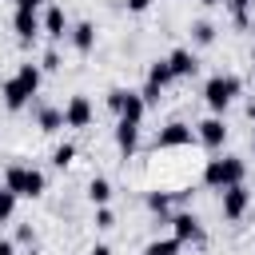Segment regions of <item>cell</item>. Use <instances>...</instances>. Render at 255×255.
Masks as SVG:
<instances>
[{
    "mask_svg": "<svg viewBox=\"0 0 255 255\" xmlns=\"http://www.w3.org/2000/svg\"><path fill=\"white\" fill-rule=\"evenodd\" d=\"M40 80H44V68H40V64H32V60L20 64L16 76L0 84V92H4V108H8V112H20V108L40 92Z\"/></svg>",
    "mask_w": 255,
    "mask_h": 255,
    "instance_id": "obj_1",
    "label": "cell"
},
{
    "mask_svg": "<svg viewBox=\"0 0 255 255\" xmlns=\"http://www.w3.org/2000/svg\"><path fill=\"white\" fill-rule=\"evenodd\" d=\"M247 179V163L239 159V155H215V159H207V167H203V183L211 187V191H227V187H235V183H243Z\"/></svg>",
    "mask_w": 255,
    "mask_h": 255,
    "instance_id": "obj_2",
    "label": "cell"
},
{
    "mask_svg": "<svg viewBox=\"0 0 255 255\" xmlns=\"http://www.w3.org/2000/svg\"><path fill=\"white\" fill-rule=\"evenodd\" d=\"M4 187H8V191H16L20 199H40V195H44V187H48V179H44V171H40V167L8 163V167H4Z\"/></svg>",
    "mask_w": 255,
    "mask_h": 255,
    "instance_id": "obj_3",
    "label": "cell"
},
{
    "mask_svg": "<svg viewBox=\"0 0 255 255\" xmlns=\"http://www.w3.org/2000/svg\"><path fill=\"white\" fill-rule=\"evenodd\" d=\"M235 96H239V76H231V72H219V76H211L203 84V104L211 108V116L227 112Z\"/></svg>",
    "mask_w": 255,
    "mask_h": 255,
    "instance_id": "obj_4",
    "label": "cell"
},
{
    "mask_svg": "<svg viewBox=\"0 0 255 255\" xmlns=\"http://www.w3.org/2000/svg\"><path fill=\"white\" fill-rule=\"evenodd\" d=\"M191 139H195V128H187V124H179V120H175V124L159 128L151 143H155V151H171V147H187Z\"/></svg>",
    "mask_w": 255,
    "mask_h": 255,
    "instance_id": "obj_5",
    "label": "cell"
},
{
    "mask_svg": "<svg viewBox=\"0 0 255 255\" xmlns=\"http://www.w3.org/2000/svg\"><path fill=\"white\" fill-rule=\"evenodd\" d=\"M195 139H199L203 147L219 151V147L227 143V124H223L219 116H207V120H199V124H195Z\"/></svg>",
    "mask_w": 255,
    "mask_h": 255,
    "instance_id": "obj_6",
    "label": "cell"
},
{
    "mask_svg": "<svg viewBox=\"0 0 255 255\" xmlns=\"http://www.w3.org/2000/svg\"><path fill=\"white\" fill-rule=\"evenodd\" d=\"M247 203H251V191H247L243 183H235V187L219 191V211H223V219H243Z\"/></svg>",
    "mask_w": 255,
    "mask_h": 255,
    "instance_id": "obj_7",
    "label": "cell"
},
{
    "mask_svg": "<svg viewBox=\"0 0 255 255\" xmlns=\"http://www.w3.org/2000/svg\"><path fill=\"white\" fill-rule=\"evenodd\" d=\"M167 223H171V235H175L179 243H199V239H203V227H199V219H195L191 211H175Z\"/></svg>",
    "mask_w": 255,
    "mask_h": 255,
    "instance_id": "obj_8",
    "label": "cell"
},
{
    "mask_svg": "<svg viewBox=\"0 0 255 255\" xmlns=\"http://www.w3.org/2000/svg\"><path fill=\"white\" fill-rule=\"evenodd\" d=\"M92 124V100L88 96H72L64 104V128H88Z\"/></svg>",
    "mask_w": 255,
    "mask_h": 255,
    "instance_id": "obj_9",
    "label": "cell"
},
{
    "mask_svg": "<svg viewBox=\"0 0 255 255\" xmlns=\"http://www.w3.org/2000/svg\"><path fill=\"white\" fill-rule=\"evenodd\" d=\"M167 68H171V76H175V80H191V76L199 72V60H195V52H191V48H175V52L167 56Z\"/></svg>",
    "mask_w": 255,
    "mask_h": 255,
    "instance_id": "obj_10",
    "label": "cell"
},
{
    "mask_svg": "<svg viewBox=\"0 0 255 255\" xmlns=\"http://www.w3.org/2000/svg\"><path fill=\"white\" fill-rule=\"evenodd\" d=\"M12 28H16L20 44H32V40H36V32L44 28V20H40L36 12H24V8H16V16H12Z\"/></svg>",
    "mask_w": 255,
    "mask_h": 255,
    "instance_id": "obj_11",
    "label": "cell"
},
{
    "mask_svg": "<svg viewBox=\"0 0 255 255\" xmlns=\"http://www.w3.org/2000/svg\"><path fill=\"white\" fill-rule=\"evenodd\" d=\"M116 147H120V155H124V159H128V155H135V147H139V124L120 120V124H116Z\"/></svg>",
    "mask_w": 255,
    "mask_h": 255,
    "instance_id": "obj_12",
    "label": "cell"
},
{
    "mask_svg": "<svg viewBox=\"0 0 255 255\" xmlns=\"http://www.w3.org/2000/svg\"><path fill=\"white\" fill-rule=\"evenodd\" d=\"M44 32H48V40H64L72 28H68V16H64V8L60 4H52L48 12H44Z\"/></svg>",
    "mask_w": 255,
    "mask_h": 255,
    "instance_id": "obj_13",
    "label": "cell"
},
{
    "mask_svg": "<svg viewBox=\"0 0 255 255\" xmlns=\"http://www.w3.org/2000/svg\"><path fill=\"white\" fill-rule=\"evenodd\" d=\"M68 40H72V48H76V52H92V48H96V24H92V20L72 24Z\"/></svg>",
    "mask_w": 255,
    "mask_h": 255,
    "instance_id": "obj_14",
    "label": "cell"
},
{
    "mask_svg": "<svg viewBox=\"0 0 255 255\" xmlns=\"http://www.w3.org/2000/svg\"><path fill=\"white\" fill-rule=\"evenodd\" d=\"M143 112H147L143 96H139V92H128V96H124V108H120V120H128V124H143Z\"/></svg>",
    "mask_w": 255,
    "mask_h": 255,
    "instance_id": "obj_15",
    "label": "cell"
},
{
    "mask_svg": "<svg viewBox=\"0 0 255 255\" xmlns=\"http://www.w3.org/2000/svg\"><path fill=\"white\" fill-rule=\"evenodd\" d=\"M36 124H40V131H60L64 128V108H40L36 112Z\"/></svg>",
    "mask_w": 255,
    "mask_h": 255,
    "instance_id": "obj_16",
    "label": "cell"
},
{
    "mask_svg": "<svg viewBox=\"0 0 255 255\" xmlns=\"http://www.w3.org/2000/svg\"><path fill=\"white\" fill-rule=\"evenodd\" d=\"M88 199H92L96 207H108V199H112V183H108L104 175H92V179H88Z\"/></svg>",
    "mask_w": 255,
    "mask_h": 255,
    "instance_id": "obj_17",
    "label": "cell"
},
{
    "mask_svg": "<svg viewBox=\"0 0 255 255\" xmlns=\"http://www.w3.org/2000/svg\"><path fill=\"white\" fill-rule=\"evenodd\" d=\"M147 84H155L159 92H163L167 84H175V76H171V68H167V60H151V68H147Z\"/></svg>",
    "mask_w": 255,
    "mask_h": 255,
    "instance_id": "obj_18",
    "label": "cell"
},
{
    "mask_svg": "<svg viewBox=\"0 0 255 255\" xmlns=\"http://www.w3.org/2000/svg\"><path fill=\"white\" fill-rule=\"evenodd\" d=\"M191 44H199V48L215 44V24H211V20H195V24H191Z\"/></svg>",
    "mask_w": 255,
    "mask_h": 255,
    "instance_id": "obj_19",
    "label": "cell"
},
{
    "mask_svg": "<svg viewBox=\"0 0 255 255\" xmlns=\"http://www.w3.org/2000/svg\"><path fill=\"white\" fill-rule=\"evenodd\" d=\"M179 247H183V243H179L175 235H167V239H151V243L143 247V255H179Z\"/></svg>",
    "mask_w": 255,
    "mask_h": 255,
    "instance_id": "obj_20",
    "label": "cell"
},
{
    "mask_svg": "<svg viewBox=\"0 0 255 255\" xmlns=\"http://www.w3.org/2000/svg\"><path fill=\"white\" fill-rule=\"evenodd\" d=\"M143 203H147V211H151V215H167L171 195H167V191H147V199H143Z\"/></svg>",
    "mask_w": 255,
    "mask_h": 255,
    "instance_id": "obj_21",
    "label": "cell"
},
{
    "mask_svg": "<svg viewBox=\"0 0 255 255\" xmlns=\"http://www.w3.org/2000/svg\"><path fill=\"white\" fill-rule=\"evenodd\" d=\"M16 191H8V187H0V223H8L12 219V211H16Z\"/></svg>",
    "mask_w": 255,
    "mask_h": 255,
    "instance_id": "obj_22",
    "label": "cell"
},
{
    "mask_svg": "<svg viewBox=\"0 0 255 255\" xmlns=\"http://www.w3.org/2000/svg\"><path fill=\"white\" fill-rule=\"evenodd\" d=\"M223 4H227V12L235 16V24H239V28H247V8H251L255 0H223Z\"/></svg>",
    "mask_w": 255,
    "mask_h": 255,
    "instance_id": "obj_23",
    "label": "cell"
},
{
    "mask_svg": "<svg viewBox=\"0 0 255 255\" xmlns=\"http://www.w3.org/2000/svg\"><path fill=\"white\" fill-rule=\"evenodd\" d=\"M72 159H76V147H72V143H60V147L52 151V163H56V167H68Z\"/></svg>",
    "mask_w": 255,
    "mask_h": 255,
    "instance_id": "obj_24",
    "label": "cell"
},
{
    "mask_svg": "<svg viewBox=\"0 0 255 255\" xmlns=\"http://www.w3.org/2000/svg\"><path fill=\"white\" fill-rule=\"evenodd\" d=\"M139 96H143V104H147V108H159V100H163V92H159L155 84H143V92H139Z\"/></svg>",
    "mask_w": 255,
    "mask_h": 255,
    "instance_id": "obj_25",
    "label": "cell"
},
{
    "mask_svg": "<svg viewBox=\"0 0 255 255\" xmlns=\"http://www.w3.org/2000/svg\"><path fill=\"white\" fill-rule=\"evenodd\" d=\"M96 227H100V231L116 227V215H112V207H96Z\"/></svg>",
    "mask_w": 255,
    "mask_h": 255,
    "instance_id": "obj_26",
    "label": "cell"
},
{
    "mask_svg": "<svg viewBox=\"0 0 255 255\" xmlns=\"http://www.w3.org/2000/svg\"><path fill=\"white\" fill-rule=\"evenodd\" d=\"M124 96H128V88H112V92H108V108H112L116 116H120V108H124Z\"/></svg>",
    "mask_w": 255,
    "mask_h": 255,
    "instance_id": "obj_27",
    "label": "cell"
},
{
    "mask_svg": "<svg viewBox=\"0 0 255 255\" xmlns=\"http://www.w3.org/2000/svg\"><path fill=\"white\" fill-rule=\"evenodd\" d=\"M40 68H44V72H60V52H56V48H48V52H44V64H40Z\"/></svg>",
    "mask_w": 255,
    "mask_h": 255,
    "instance_id": "obj_28",
    "label": "cell"
},
{
    "mask_svg": "<svg viewBox=\"0 0 255 255\" xmlns=\"http://www.w3.org/2000/svg\"><path fill=\"white\" fill-rule=\"evenodd\" d=\"M12 243H36V231H32L28 223H20V227H16V239H12Z\"/></svg>",
    "mask_w": 255,
    "mask_h": 255,
    "instance_id": "obj_29",
    "label": "cell"
},
{
    "mask_svg": "<svg viewBox=\"0 0 255 255\" xmlns=\"http://www.w3.org/2000/svg\"><path fill=\"white\" fill-rule=\"evenodd\" d=\"M124 8L139 16V12H147V8H151V0H124Z\"/></svg>",
    "mask_w": 255,
    "mask_h": 255,
    "instance_id": "obj_30",
    "label": "cell"
},
{
    "mask_svg": "<svg viewBox=\"0 0 255 255\" xmlns=\"http://www.w3.org/2000/svg\"><path fill=\"white\" fill-rule=\"evenodd\" d=\"M0 255H16V243L12 239H0Z\"/></svg>",
    "mask_w": 255,
    "mask_h": 255,
    "instance_id": "obj_31",
    "label": "cell"
},
{
    "mask_svg": "<svg viewBox=\"0 0 255 255\" xmlns=\"http://www.w3.org/2000/svg\"><path fill=\"white\" fill-rule=\"evenodd\" d=\"M16 8H24V12H36V8H40V0H16Z\"/></svg>",
    "mask_w": 255,
    "mask_h": 255,
    "instance_id": "obj_32",
    "label": "cell"
},
{
    "mask_svg": "<svg viewBox=\"0 0 255 255\" xmlns=\"http://www.w3.org/2000/svg\"><path fill=\"white\" fill-rule=\"evenodd\" d=\"M88 255H112V247H108V243H96V247H92Z\"/></svg>",
    "mask_w": 255,
    "mask_h": 255,
    "instance_id": "obj_33",
    "label": "cell"
},
{
    "mask_svg": "<svg viewBox=\"0 0 255 255\" xmlns=\"http://www.w3.org/2000/svg\"><path fill=\"white\" fill-rule=\"evenodd\" d=\"M247 116H251V120H255V100H251V104H247Z\"/></svg>",
    "mask_w": 255,
    "mask_h": 255,
    "instance_id": "obj_34",
    "label": "cell"
},
{
    "mask_svg": "<svg viewBox=\"0 0 255 255\" xmlns=\"http://www.w3.org/2000/svg\"><path fill=\"white\" fill-rule=\"evenodd\" d=\"M199 4H219V0H199Z\"/></svg>",
    "mask_w": 255,
    "mask_h": 255,
    "instance_id": "obj_35",
    "label": "cell"
},
{
    "mask_svg": "<svg viewBox=\"0 0 255 255\" xmlns=\"http://www.w3.org/2000/svg\"><path fill=\"white\" fill-rule=\"evenodd\" d=\"M251 151H255V135H251Z\"/></svg>",
    "mask_w": 255,
    "mask_h": 255,
    "instance_id": "obj_36",
    "label": "cell"
},
{
    "mask_svg": "<svg viewBox=\"0 0 255 255\" xmlns=\"http://www.w3.org/2000/svg\"><path fill=\"white\" fill-rule=\"evenodd\" d=\"M251 64H255V52H251Z\"/></svg>",
    "mask_w": 255,
    "mask_h": 255,
    "instance_id": "obj_37",
    "label": "cell"
}]
</instances>
